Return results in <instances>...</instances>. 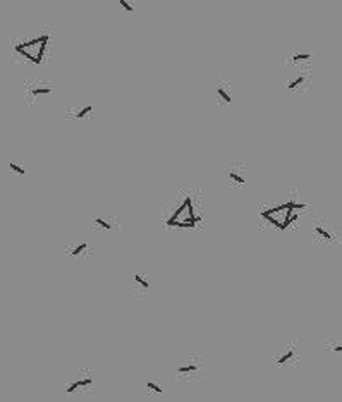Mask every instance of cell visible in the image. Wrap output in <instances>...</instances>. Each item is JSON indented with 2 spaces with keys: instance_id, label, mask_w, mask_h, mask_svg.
Listing matches in <instances>:
<instances>
[{
  "instance_id": "6da1fadb",
  "label": "cell",
  "mask_w": 342,
  "mask_h": 402,
  "mask_svg": "<svg viewBox=\"0 0 342 402\" xmlns=\"http://www.w3.org/2000/svg\"><path fill=\"white\" fill-rule=\"evenodd\" d=\"M200 220L201 217L194 213L193 199H191V196H188L184 203L179 207V210L167 220V225L169 227H194Z\"/></svg>"
},
{
  "instance_id": "7a4b0ae2",
  "label": "cell",
  "mask_w": 342,
  "mask_h": 402,
  "mask_svg": "<svg viewBox=\"0 0 342 402\" xmlns=\"http://www.w3.org/2000/svg\"><path fill=\"white\" fill-rule=\"evenodd\" d=\"M93 382H95V378H93V373L91 371H81V373H77L76 377L73 378V380L67 383V394H77V392H84V390H90L91 387H93Z\"/></svg>"
},
{
  "instance_id": "3957f363",
  "label": "cell",
  "mask_w": 342,
  "mask_h": 402,
  "mask_svg": "<svg viewBox=\"0 0 342 402\" xmlns=\"http://www.w3.org/2000/svg\"><path fill=\"white\" fill-rule=\"evenodd\" d=\"M298 361V347L292 342H287L281 347V351L273 356V364L277 366H289Z\"/></svg>"
},
{
  "instance_id": "277c9868",
  "label": "cell",
  "mask_w": 342,
  "mask_h": 402,
  "mask_svg": "<svg viewBox=\"0 0 342 402\" xmlns=\"http://www.w3.org/2000/svg\"><path fill=\"white\" fill-rule=\"evenodd\" d=\"M201 370H203V364H201L200 361H196V359L190 358V359H184V361L181 363V366H177V370H175V375H177L179 378H191L194 377V375H200Z\"/></svg>"
},
{
  "instance_id": "5b68a950",
  "label": "cell",
  "mask_w": 342,
  "mask_h": 402,
  "mask_svg": "<svg viewBox=\"0 0 342 402\" xmlns=\"http://www.w3.org/2000/svg\"><path fill=\"white\" fill-rule=\"evenodd\" d=\"M133 279H134V289H136V292H139V294H146V292H148L150 282L146 280V277L143 275V273H134V275H133Z\"/></svg>"
},
{
  "instance_id": "8992f818",
  "label": "cell",
  "mask_w": 342,
  "mask_h": 402,
  "mask_svg": "<svg viewBox=\"0 0 342 402\" xmlns=\"http://www.w3.org/2000/svg\"><path fill=\"white\" fill-rule=\"evenodd\" d=\"M217 95H219L220 100H222L224 103H230V102H232V96H230L229 86H227V84H219V86H217Z\"/></svg>"
},
{
  "instance_id": "52a82bcc",
  "label": "cell",
  "mask_w": 342,
  "mask_h": 402,
  "mask_svg": "<svg viewBox=\"0 0 342 402\" xmlns=\"http://www.w3.org/2000/svg\"><path fill=\"white\" fill-rule=\"evenodd\" d=\"M48 40H50V37L48 35H41V41H40V47H38V50H37V62L40 64L41 62V58H43V55H45V50H47V45H48Z\"/></svg>"
},
{
  "instance_id": "ba28073f",
  "label": "cell",
  "mask_w": 342,
  "mask_h": 402,
  "mask_svg": "<svg viewBox=\"0 0 342 402\" xmlns=\"http://www.w3.org/2000/svg\"><path fill=\"white\" fill-rule=\"evenodd\" d=\"M88 249H90L88 243H81V244H77V246H74V248H69V249H67V254H69V256L77 258V256H81V254H84V251H88Z\"/></svg>"
},
{
  "instance_id": "9c48e42d",
  "label": "cell",
  "mask_w": 342,
  "mask_h": 402,
  "mask_svg": "<svg viewBox=\"0 0 342 402\" xmlns=\"http://www.w3.org/2000/svg\"><path fill=\"white\" fill-rule=\"evenodd\" d=\"M93 110V107L91 105H86V107H83V109H77V110H73V112H69V115L71 117H74V119H83V117H86L88 114Z\"/></svg>"
},
{
  "instance_id": "30bf717a",
  "label": "cell",
  "mask_w": 342,
  "mask_h": 402,
  "mask_svg": "<svg viewBox=\"0 0 342 402\" xmlns=\"http://www.w3.org/2000/svg\"><path fill=\"white\" fill-rule=\"evenodd\" d=\"M93 224H95L96 227L103 229V230H110V229H112V222H110L109 218H105V217H96V218H93Z\"/></svg>"
},
{
  "instance_id": "8fae6325",
  "label": "cell",
  "mask_w": 342,
  "mask_h": 402,
  "mask_svg": "<svg viewBox=\"0 0 342 402\" xmlns=\"http://www.w3.org/2000/svg\"><path fill=\"white\" fill-rule=\"evenodd\" d=\"M229 177H230V181L236 182L237 186H243L244 182H246V181H244V177H243V174H241V172L237 171V169H232V171H230Z\"/></svg>"
},
{
  "instance_id": "7c38bea8",
  "label": "cell",
  "mask_w": 342,
  "mask_h": 402,
  "mask_svg": "<svg viewBox=\"0 0 342 402\" xmlns=\"http://www.w3.org/2000/svg\"><path fill=\"white\" fill-rule=\"evenodd\" d=\"M146 388H148V392H152V394H155V395L164 394V387L158 385L157 382H148V383H146Z\"/></svg>"
},
{
  "instance_id": "4fadbf2b",
  "label": "cell",
  "mask_w": 342,
  "mask_h": 402,
  "mask_svg": "<svg viewBox=\"0 0 342 402\" xmlns=\"http://www.w3.org/2000/svg\"><path fill=\"white\" fill-rule=\"evenodd\" d=\"M315 232H317V236L323 237V239H327V241L332 239V232L327 230V229H323L322 225H315Z\"/></svg>"
},
{
  "instance_id": "5bb4252c",
  "label": "cell",
  "mask_w": 342,
  "mask_h": 402,
  "mask_svg": "<svg viewBox=\"0 0 342 402\" xmlns=\"http://www.w3.org/2000/svg\"><path fill=\"white\" fill-rule=\"evenodd\" d=\"M303 83H304V76H301V74H299L298 77H294V79H292V81H289L287 90H296V88H299Z\"/></svg>"
},
{
  "instance_id": "9a60e30c",
  "label": "cell",
  "mask_w": 342,
  "mask_h": 402,
  "mask_svg": "<svg viewBox=\"0 0 342 402\" xmlns=\"http://www.w3.org/2000/svg\"><path fill=\"white\" fill-rule=\"evenodd\" d=\"M308 58H311V54H296V55H292V57L289 58V62H292V64H298V62L308 60Z\"/></svg>"
},
{
  "instance_id": "2e32d148",
  "label": "cell",
  "mask_w": 342,
  "mask_h": 402,
  "mask_svg": "<svg viewBox=\"0 0 342 402\" xmlns=\"http://www.w3.org/2000/svg\"><path fill=\"white\" fill-rule=\"evenodd\" d=\"M9 169H11L12 172H16V174H19V175H26V169L22 165H19V163H11Z\"/></svg>"
},
{
  "instance_id": "e0dca14e",
  "label": "cell",
  "mask_w": 342,
  "mask_h": 402,
  "mask_svg": "<svg viewBox=\"0 0 342 402\" xmlns=\"http://www.w3.org/2000/svg\"><path fill=\"white\" fill-rule=\"evenodd\" d=\"M119 4H120V7H122L126 12H129V14H131V12H134V5H131V2H129V0H119Z\"/></svg>"
},
{
  "instance_id": "ac0fdd59",
  "label": "cell",
  "mask_w": 342,
  "mask_h": 402,
  "mask_svg": "<svg viewBox=\"0 0 342 402\" xmlns=\"http://www.w3.org/2000/svg\"><path fill=\"white\" fill-rule=\"evenodd\" d=\"M33 96H38V95H48L52 93V88H33Z\"/></svg>"
}]
</instances>
